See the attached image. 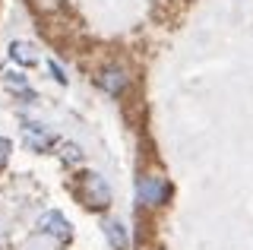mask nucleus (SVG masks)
I'll use <instances>...</instances> for the list:
<instances>
[{
  "instance_id": "1",
  "label": "nucleus",
  "mask_w": 253,
  "mask_h": 250,
  "mask_svg": "<svg viewBox=\"0 0 253 250\" xmlns=\"http://www.w3.org/2000/svg\"><path fill=\"white\" fill-rule=\"evenodd\" d=\"M168 193H171L168 181L158 177V174H142L139 181H136V203H139V206H146V209L162 206V203L168 200Z\"/></svg>"
},
{
  "instance_id": "2",
  "label": "nucleus",
  "mask_w": 253,
  "mask_h": 250,
  "mask_svg": "<svg viewBox=\"0 0 253 250\" xmlns=\"http://www.w3.org/2000/svg\"><path fill=\"white\" fill-rule=\"evenodd\" d=\"M83 187H85V200H89V206L95 209H108L111 206V187L101 174H95V171H89V174L83 177Z\"/></svg>"
},
{
  "instance_id": "3",
  "label": "nucleus",
  "mask_w": 253,
  "mask_h": 250,
  "mask_svg": "<svg viewBox=\"0 0 253 250\" xmlns=\"http://www.w3.org/2000/svg\"><path fill=\"white\" fill-rule=\"evenodd\" d=\"M126 83H130V76H126L124 67H114V64H111V67H105L98 73V85L108 92V95H114V98L126 92Z\"/></svg>"
},
{
  "instance_id": "4",
  "label": "nucleus",
  "mask_w": 253,
  "mask_h": 250,
  "mask_svg": "<svg viewBox=\"0 0 253 250\" xmlns=\"http://www.w3.org/2000/svg\"><path fill=\"white\" fill-rule=\"evenodd\" d=\"M38 228L47 231L51 238H57V241H70V238H73V225H70L60 212H54V209L38 218Z\"/></svg>"
},
{
  "instance_id": "5",
  "label": "nucleus",
  "mask_w": 253,
  "mask_h": 250,
  "mask_svg": "<svg viewBox=\"0 0 253 250\" xmlns=\"http://www.w3.org/2000/svg\"><path fill=\"white\" fill-rule=\"evenodd\" d=\"M22 139H26V146L32 152H42L54 143V133L47 127H42V124H26V127H22Z\"/></svg>"
},
{
  "instance_id": "6",
  "label": "nucleus",
  "mask_w": 253,
  "mask_h": 250,
  "mask_svg": "<svg viewBox=\"0 0 253 250\" xmlns=\"http://www.w3.org/2000/svg\"><path fill=\"white\" fill-rule=\"evenodd\" d=\"M101 231H105L111 250H126L130 247V234H126V225L121 218H105V222H101Z\"/></svg>"
},
{
  "instance_id": "7",
  "label": "nucleus",
  "mask_w": 253,
  "mask_h": 250,
  "mask_svg": "<svg viewBox=\"0 0 253 250\" xmlns=\"http://www.w3.org/2000/svg\"><path fill=\"white\" fill-rule=\"evenodd\" d=\"M10 60H13V64H19V67H35L38 64V54H35V48H32L29 42H13L10 44Z\"/></svg>"
},
{
  "instance_id": "8",
  "label": "nucleus",
  "mask_w": 253,
  "mask_h": 250,
  "mask_svg": "<svg viewBox=\"0 0 253 250\" xmlns=\"http://www.w3.org/2000/svg\"><path fill=\"white\" fill-rule=\"evenodd\" d=\"M6 85H10L13 92H22L26 98H32V92H29V83H26V76H22V73H10V76H6Z\"/></svg>"
},
{
  "instance_id": "9",
  "label": "nucleus",
  "mask_w": 253,
  "mask_h": 250,
  "mask_svg": "<svg viewBox=\"0 0 253 250\" xmlns=\"http://www.w3.org/2000/svg\"><path fill=\"white\" fill-rule=\"evenodd\" d=\"M10 152H13V143H10L6 136H0V168L10 162Z\"/></svg>"
},
{
  "instance_id": "10",
  "label": "nucleus",
  "mask_w": 253,
  "mask_h": 250,
  "mask_svg": "<svg viewBox=\"0 0 253 250\" xmlns=\"http://www.w3.org/2000/svg\"><path fill=\"white\" fill-rule=\"evenodd\" d=\"M47 67H51V73H54V80H57L60 85H67V73H63V67L57 64V60H47Z\"/></svg>"
},
{
  "instance_id": "11",
  "label": "nucleus",
  "mask_w": 253,
  "mask_h": 250,
  "mask_svg": "<svg viewBox=\"0 0 253 250\" xmlns=\"http://www.w3.org/2000/svg\"><path fill=\"white\" fill-rule=\"evenodd\" d=\"M63 159H70V162H79V159H83V152H79L76 146L70 143V146H63Z\"/></svg>"
}]
</instances>
